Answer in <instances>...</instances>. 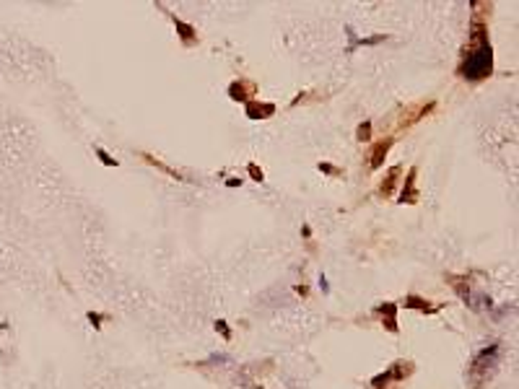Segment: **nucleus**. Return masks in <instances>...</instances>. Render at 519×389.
Listing matches in <instances>:
<instances>
[{"instance_id":"4","label":"nucleus","mask_w":519,"mask_h":389,"mask_svg":"<svg viewBox=\"0 0 519 389\" xmlns=\"http://www.w3.org/2000/svg\"><path fill=\"white\" fill-rule=\"evenodd\" d=\"M174 26H177V31L184 37V39H192V31L187 29V24H182V21H174Z\"/></svg>"},{"instance_id":"2","label":"nucleus","mask_w":519,"mask_h":389,"mask_svg":"<svg viewBox=\"0 0 519 389\" xmlns=\"http://www.w3.org/2000/svg\"><path fill=\"white\" fill-rule=\"evenodd\" d=\"M387 148H389V140H384V143H379V146H376V156L371 158V166H374V169L382 164V156H387Z\"/></svg>"},{"instance_id":"5","label":"nucleus","mask_w":519,"mask_h":389,"mask_svg":"<svg viewBox=\"0 0 519 389\" xmlns=\"http://www.w3.org/2000/svg\"><path fill=\"white\" fill-rule=\"evenodd\" d=\"M96 156H99V158H101V161H104L107 166H117V161H114V158H109V156H107V153H104L101 148H96Z\"/></svg>"},{"instance_id":"6","label":"nucleus","mask_w":519,"mask_h":389,"mask_svg":"<svg viewBox=\"0 0 519 389\" xmlns=\"http://www.w3.org/2000/svg\"><path fill=\"white\" fill-rule=\"evenodd\" d=\"M216 330H221V332H223V335L229 338V327H226V324H223V322H216Z\"/></svg>"},{"instance_id":"7","label":"nucleus","mask_w":519,"mask_h":389,"mask_svg":"<svg viewBox=\"0 0 519 389\" xmlns=\"http://www.w3.org/2000/svg\"><path fill=\"white\" fill-rule=\"evenodd\" d=\"M249 169H252V176H254V179H263V171H260V169H257V166H254V164H252V166H249Z\"/></svg>"},{"instance_id":"3","label":"nucleus","mask_w":519,"mask_h":389,"mask_svg":"<svg viewBox=\"0 0 519 389\" xmlns=\"http://www.w3.org/2000/svg\"><path fill=\"white\" fill-rule=\"evenodd\" d=\"M369 135H371V122H364L358 127V140H369Z\"/></svg>"},{"instance_id":"9","label":"nucleus","mask_w":519,"mask_h":389,"mask_svg":"<svg viewBox=\"0 0 519 389\" xmlns=\"http://www.w3.org/2000/svg\"><path fill=\"white\" fill-rule=\"evenodd\" d=\"M226 184H229V187H239V179H234V176H231V179H226Z\"/></svg>"},{"instance_id":"1","label":"nucleus","mask_w":519,"mask_h":389,"mask_svg":"<svg viewBox=\"0 0 519 389\" xmlns=\"http://www.w3.org/2000/svg\"><path fill=\"white\" fill-rule=\"evenodd\" d=\"M491 65H493L491 42H488L483 29H475L473 31V49L468 52V57L462 62V76L468 81H480V78L491 76Z\"/></svg>"},{"instance_id":"8","label":"nucleus","mask_w":519,"mask_h":389,"mask_svg":"<svg viewBox=\"0 0 519 389\" xmlns=\"http://www.w3.org/2000/svg\"><path fill=\"white\" fill-rule=\"evenodd\" d=\"M319 169H324V171H327V174H335V169H333L330 164H319Z\"/></svg>"}]
</instances>
